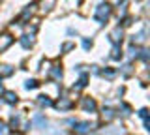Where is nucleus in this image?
Masks as SVG:
<instances>
[{
  "mask_svg": "<svg viewBox=\"0 0 150 135\" xmlns=\"http://www.w3.org/2000/svg\"><path fill=\"white\" fill-rule=\"evenodd\" d=\"M111 13H112L111 4L101 2V4H98V6H96V10H94V19H96L98 25H105V23L109 21Z\"/></svg>",
  "mask_w": 150,
  "mask_h": 135,
  "instance_id": "nucleus-1",
  "label": "nucleus"
},
{
  "mask_svg": "<svg viewBox=\"0 0 150 135\" xmlns=\"http://www.w3.org/2000/svg\"><path fill=\"white\" fill-rule=\"evenodd\" d=\"M96 128V124H90V122H73V129L77 133H88Z\"/></svg>",
  "mask_w": 150,
  "mask_h": 135,
  "instance_id": "nucleus-2",
  "label": "nucleus"
},
{
  "mask_svg": "<svg viewBox=\"0 0 150 135\" xmlns=\"http://www.w3.org/2000/svg\"><path fill=\"white\" fill-rule=\"evenodd\" d=\"M32 126L38 129H45L47 128V120H45V116L41 115V113H36L34 116H32Z\"/></svg>",
  "mask_w": 150,
  "mask_h": 135,
  "instance_id": "nucleus-3",
  "label": "nucleus"
},
{
  "mask_svg": "<svg viewBox=\"0 0 150 135\" xmlns=\"http://www.w3.org/2000/svg\"><path fill=\"white\" fill-rule=\"evenodd\" d=\"M81 105H83V109H84V111H88V113H96V109H98L96 101H94L92 98H83Z\"/></svg>",
  "mask_w": 150,
  "mask_h": 135,
  "instance_id": "nucleus-4",
  "label": "nucleus"
},
{
  "mask_svg": "<svg viewBox=\"0 0 150 135\" xmlns=\"http://www.w3.org/2000/svg\"><path fill=\"white\" fill-rule=\"evenodd\" d=\"M109 40H111L112 45H120L122 43V28L120 26H116V28L109 34Z\"/></svg>",
  "mask_w": 150,
  "mask_h": 135,
  "instance_id": "nucleus-5",
  "label": "nucleus"
},
{
  "mask_svg": "<svg viewBox=\"0 0 150 135\" xmlns=\"http://www.w3.org/2000/svg\"><path fill=\"white\" fill-rule=\"evenodd\" d=\"M11 43H13V36L11 34H2V36H0V53L6 51Z\"/></svg>",
  "mask_w": 150,
  "mask_h": 135,
  "instance_id": "nucleus-6",
  "label": "nucleus"
},
{
  "mask_svg": "<svg viewBox=\"0 0 150 135\" xmlns=\"http://www.w3.org/2000/svg\"><path fill=\"white\" fill-rule=\"evenodd\" d=\"M19 43H21L25 49H30L32 45H34V36H30V34H25V36H21Z\"/></svg>",
  "mask_w": 150,
  "mask_h": 135,
  "instance_id": "nucleus-7",
  "label": "nucleus"
},
{
  "mask_svg": "<svg viewBox=\"0 0 150 135\" xmlns=\"http://www.w3.org/2000/svg\"><path fill=\"white\" fill-rule=\"evenodd\" d=\"M56 107H58L60 111H66V109H71L73 107V101L71 100H68V98H62V100L56 103Z\"/></svg>",
  "mask_w": 150,
  "mask_h": 135,
  "instance_id": "nucleus-8",
  "label": "nucleus"
},
{
  "mask_svg": "<svg viewBox=\"0 0 150 135\" xmlns=\"http://www.w3.org/2000/svg\"><path fill=\"white\" fill-rule=\"evenodd\" d=\"M144 36H146V30L143 28V30L139 32V34H133V36H131V43H143V41L146 40Z\"/></svg>",
  "mask_w": 150,
  "mask_h": 135,
  "instance_id": "nucleus-9",
  "label": "nucleus"
},
{
  "mask_svg": "<svg viewBox=\"0 0 150 135\" xmlns=\"http://www.w3.org/2000/svg\"><path fill=\"white\" fill-rule=\"evenodd\" d=\"M86 83H88V75H86V73H83V75L79 77L77 85H73V88H75V90H81V88L86 86Z\"/></svg>",
  "mask_w": 150,
  "mask_h": 135,
  "instance_id": "nucleus-10",
  "label": "nucleus"
},
{
  "mask_svg": "<svg viewBox=\"0 0 150 135\" xmlns=\"http://www.w3.org/2000/svg\"><path fill=\"white\" fill-rule=\"evenodd\" d=\"M111 58H112V60H120V58H122V49H120V45H112Z\"/></svg>",
  "mask_w": 150,
  "mask_h": 135,
  "instance_id": "nucleus-11",
  "label": "nucleus"
},
{
  "mask_svg": "<svg viewBox=\"0 0 150 135\" xmlns=\"http://www.w3.org/2000/svg\"><path fill=\"white\" fill-rule=\"evenodd\" d=\"M38 103H40L41 107H51V105H53V101H51L49 96H38Z\"/></svg>",
  "mask_w": 150,
  "mask_h": 135,
  "instance_id": "nucleus-12",
  "label": "nucleus"
},
{
  "mask_svg": "<svg viewBox=\"0 0 150 135\" xmlns=\"http://www.w3.org/2000/svg\"><path fill=\"white\" fill-rule=\"evenodd\" d=\"M4 98H6V101L9 105L17 103V94H15V92H4Z\"/></svg>",
  "mask_w": 150,
  "mask_h": 135,
  "instance_id": "nucleus-13",
  "label": "nucleus"
},
{
  "mask_svg": "<svg viewBox=\"0 0 150 135\" xmlns=\"http://www.w3.org/2000/svg\"><path fill=\"white\" fill-rule=\"evenodd\" d=\"M49 75L53 77V79H56V81H60V79H62V69H60L58 66H54V68L49 71Z\"/></svg>",
  "mask_w": 150,
  "mask_h": 135,
  "instance_id": "nucleus-14",
  "label": "nucleus"
},
{
  "mask_svg": "<svg viewBox=\"0 0 150 135\" xmlns=\"http://www.w3.org/2000/svg\"><path fill=\"white\" fill-rule=\"evenodd\" d=\"M139 116H141V118H143V120H144V128H146V129H150V120H148V111H146V109H141V111H139Z\"/></svg>",
  "mask_w": 150,
  "mask_h": 135,
  "instance_id": "nucleus-15",
  "label": "nucleus"
},
{
  "mask_svg": "<svg viewBox=\"0 0 150 135\" xmlns=\"http://www.w3.org/2000/svg\"><path fill=\"white\" fill-rule=\"evenodd\" d=\"M103 118H105L107 122L112 120V118H115V111H112V109H103Z\"/></svg>",
  "mask_w": 150,
  "mask_h": 135,
  "instance_id": "nucleus-16",
  "label": "nucleus"
},
{
  "mask_svg": "<svg viewBox=\"0 0 150 135\" xmlns=\"http://www.w3.org/2000/svg\"><path fill=\"white\" fill-rule=\"evenodd\" d=\"M101 75H103V77H107V79H112V77L116 75V71H115V69H109V68H105V69L101 71Z\"/></svg>",
  "mask_w": 150,
  "mask_h": 135,
  "instance_id": "nucleus-17",
  "label": "nucleus"
},
{
  "mask_svg": "<svg viewBox=\"0 0 150 135\" xmlns=\"http://www.w3.org/2000/svg\"><path fill=\"white\" fill-rule=\"evenodd\" d=\"M13 73V68L11 66H4V69H2V75H0V79L2 77H9Z\"/></svg>",
  "mask_w": 150,
  "mask_h": 135,
  "instance_id": "nucleus-18",
  "label": "nucleus"
},
{
  "mask_svg": "<svg viewBox=\"0 0 150 135\" xmlns=\"http://www.w3.org/2000/svg\"><path fill=\"white\" fill-rule=\"evenodd\" d=\"M25 86L28 88V90H30V88H38V86H40V83H38L36 79H30V81H26V85H25Z\"/></svg>",
  "mask_w": 150,
  "mask_h": 135,
  "instance_id": "nucleus-19",
  "label": "nucleus"
},
{
  "mask_svg": "<svg viewBox=\"0 0 150 135\" xmlns=\"http://www.w3.org/2000/svg\"><path fill=\"white\" fill-rule=\"evenodd\" d=\"M19 124H21V116H19V115H13L11 116V126H13V128H17Z\"/></svg>",
  "mask_w": 150,
  "mask_h": 135,
  "instance_id": "nucleus-20",
  "label": "nucleus"
},
{
  "mask_svg": "<svg viewBox=\"0 0 150 135\" xmlns=\"http://www.w3.org/2000/svg\"><path fill=\"white\" fill-rule=\"evenodd\" d=\"M83 47H84V49H86V51H88V49H90V47H92V41H90V40H86V38H84V40H83Z\"/></svg>",
  "mask_w": 150,
  "mask_h": 135,
  "instance_id": "nucleus-21",
  "label": "nucleus"
},
{
  "mask_svg": "<svg viewBox=\"0 0 150 135\" xmlns=\"http://www.w3.org/2000/svg\"><path fill=\"white\" fill-rule=\"evenodd\" d=\"M6 131H8V126L4 122H0V133H6Z\"/></svg>",
  "mask_w": 150,
  "mask_h": 135,
  "instance_id": "nucleus-22",
  "label": "nucleus"
},
{
  "mask_svg": "<svg viewBox=\"0 0 150 135\" xmlns=\"http://www.w3.org/2000/svg\"><path fill=\"white\" fill-rule=\"evenodd\" d=\"M69 49H73V43H64L62 51H69Z\"/></svg>",
  "mask_w": 150,
  "mask_h": 135,
  "instance_id": "nucleus-23",
  "label": "nucleus"
}]
</instances>
